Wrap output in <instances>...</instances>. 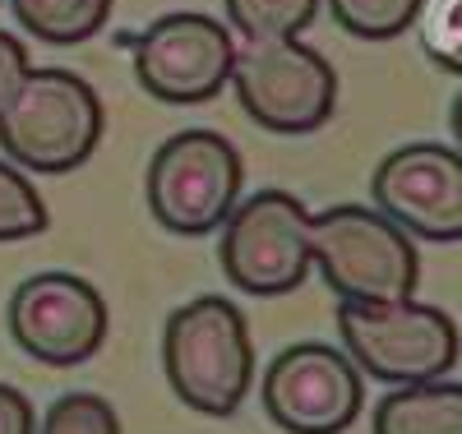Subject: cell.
I'll use <instances>...</instances> for the list:
<instances>
[{
	"mask_svg": "<svg viewBox=\"0 0 462 434\" xmlns=\"http://www.w3.org/2000/svg\"><path fill=\"white\" fill-rule=\"evenodd\" d=\"M231 88H236L250 121L273 134H310L337 106L333 65L296 37L236 47Z\"/></svg>",
	"mask_w": 462,
	"mask_h": 434,
	"instance_id": "7",
	"label": "cell"
},
{
	"mask_svg": "<svg viewBox=\"0 0 462 434\" xmlns=\"http://www.w3.org/2000/svg\"><path fill=\"white\" fill-rule=\"evenodd\" d=\"M0 434H37L32 402L10 383H0Z\"/></svg>",
	"mask_w": 462,
	"mask_h": 434,
	"instance_id": "20",
	"label": "cell"
},
{
	"mask_svg": "<svg viewBox=\"0 0 462 434\" xmlns=\"http://www.w3.org/2000/svg\"><path fill=\"white\" fill-rule=\"evenodd\" d=\"M37 434H121V416L97 392H65L47 407Z\"/></svg>",
	"mask_w": 462,
	"mask_h": 434,
	"instance_id": "17",
	"label": "cell"
},
{
	"mask_svg": "<svg viewBox=\"0 0 462 434\" xmlns=\"http://www.w3.org/2000/svg\"><path fill=\"white\" fill-rule=\"evenodd\" d=\"M448 125H453V139H457V148H462V93L453 97V111H448Z\"/></svg>",
	"mask_w": 462,
	"mask_h": 434,
	"instance_id": "21",
	"label": "cell"
},
{
	"mask_svg": "<svg viewBox=\"0 0 462 434\" xmlns=\"http://www.w3.org/2000/svg\"><path fill=\"white\" fill-rule=\"evenodd\" d=\"M259 398L268 420L287 434H342L365 407V383L346 351L328 342H296L268 361Z\"/></svg>",
	"mask_w": 462,
	"mask_h": 434,
	"instance_id": "9",
	"label": "cell"
},
{
	"mask_svg": "<svg viewBox=\"0 0 462 434\" xmlns=\"http://www.w3.org/2000/svg\"><path fill=\"white\" fill-rule=\"evenodd\" d=\"M374 434H462V383L426 379V383H402L383 392L374 420Z\"/></svg>",
	"mask_w": 462,
	"mask_h": 434,
	"instance_id": "12",
	"label": "cell"
},
{
	"mask_svg": "<svg viewBox=\"0 0 462 434\" xmlns=\"http://www.w3.org/2000/svg\"><path fill=\"white\" fill-rule=\"evenodd\" d=\"M102 97L74 69H28L10 106L0 111V152L19 171L65 176L102 143Z\"/></svg>",
	"mask_w": 462,
	"mask_h": 434,
	"instance_id": "2",
	"label": "cell"
},
{
	"mask_svg": "<svg viewBox=\"0 0 462 434\" xmlns=\"http://www.w3.org/2000/svg\"><path fill=\"white\" fill-rule=\"evenodd\" d=\"M106 300L88 278L74 272H32L10 296V337L42 365H84L106 342Z\"/></svg>",
	"mask_w": 462,
	"mask_h": 434,
	"instance_id": "10",
	"label": "cell"
},
{
	"mask_svg": "<svg viewBox=\"0 0 462 434\" xmlns=\"http://www.w3.org/2000/svg\"><path fill=\"white\" fill-rule=\"evenodd\" d=\"M310 263H319L328 291L352 305L411 300L420 282L416 241L370 204L310 213Z\"/></svg>",
	"mask_w": 462,
	"mask_h": 434,
	"instance_id": "3",
	"label": "cell"
},
{
	"mask_svg": "<svg viewBox=\"0 0 462 434\" xmlns=\"http://www.w3.org/2000/svg\"><path fill=\"white\" fill-rule=\"evenodd\" d=\"M420 5L426 0H328L337 28H346L361 42H389V37L407 32Z\"/></svg>",
	"mask_w": 462,
	"mask_h": 434,
	"instance_id": "15",
	"label": "cell"
},
{
	"mask_svg": "<svg viewBox=\"0 0 462 434\" xmlns=\"http://www.w3.org/2000/svg\"><path fill=\"white\" fill-rule=\"evenodd\" d=\"M374 208L411 241H462V152L444 143H402L370 176Z\"/></svg>",
	"mask_w": 462,
	"mask_h": 434,
	"instance_id": "11",
	"label": "cell"
},
{
	"mask_svg": "<svg viewBox=\"0 0 462 434\" xmlns=\"http://www.w3.org/2000/svg\"><path fill=\"white\" fill-rule=\"evenodd\" d=\"M226 282L245 296H287L310 272V208L287 189H259L231 208L217 245Z\"/></svg>",
	"mask_w": 462,
	"mask_h": 434,
	"instance_id": "6",
	"label": "cell"
},
{
	"mask_svg": "<svg viewBox=\"0 0 462 434\" xmlns=\"http://www.w3.org/2000/svg\"><path fill=\"white\" fill-rule=\"evenodd\" d=\"M47 231V204L32 180L0 157V241H28Z\"/></svg>",
	"mask_w": 462,
	"mask_h": 434,
	"instance_id": "16",
	"label": "cell"
},
{
	"mask_svg": "<svg viewBox=\"0 0 462 434\" xmlns=\"http://www.w3.org/2000/svg\"><path fill=\"white\" fill-rule=\"evenodd\" d=\"M416 19H420V47H426V56L439 69L462 74V0H426Z\"/></svg>",
	"mask_w": 462,
	"mask_h": 434,
	"instance_id": "18",
	"label": "cell"
},
{
	"mask_svg": "<svg viewBox=\"0 0 462 434\" xmlns=\"http://www.w3.org/2000/svg\"><path fill=\"white\" fill-rule=\"evenodd\" d=\"M226 19L245 42H282L300 37L319 14V0H222Z\"/></svg>",
	"mask_w": 462,
	"mask_h": 434,
	"instance_id": "14",
	"label": "cell"
},
{
	"mask_svg": "<svg viewBox=\"0 0 462 434\" xmlns=\"http://www.w3.org/2000/svg\"><path fill=\"white\" fill-rule=\"evenodd\" d=\"M28 69H32V65H28V47L19 42L14 32L0 28V111L10 106V97L19 93V84L28 78Z\"/></svg>",
	"mask_w": 462,
	"mask_h": 434,
	"instance_id": "19",
	"label": "cell"
},
{
	"mask_svg": "<svg viewBox=\"0 0 462 434\" xmlns=\"http://www.w3.org/2000/svg\"><path fill=\"white\" fill-rule=\"evenodd\" d=\"M162 370L171 392L199 416H231L254 383L245 314L222 296H195L162 328Z\"/></svg>",
	"mask_w": 462,
	"mask_h": 434,
	"instance_id": "1",
	"label": "cell"
},
{
	"mask_svg": "<svg viewBox=\"0 0 462 434\" xmlns=\"http://www.w3.org/2000/svg\"><path fill=\"white\" fill-rule=\"evenodd\" d=\"M337 337L361 374L393 388L444 379L457 365V324L426 300H337Z\"/></svg>",
	"mask_w": 462,
	"mask_h": 434,
	"instance_id": "4",
	"label": "cell"
},
{
	"mask_svg": "<svg viewBox=\"0 0 462 434\" xmlns=\"http://www.w3.org/2000/svg\"><path fill=\"white\" fill-rule=\"evenodd\" d=\"M231 65H236V37L222 19L199 10L162 14L134 37L139 88L167 106L213 102L231 84Z\"/></svg>",
	"mask_w": 462,
	"mask_h": 434,
	"instance_id": "8",
	"label": "cell"
},
{
	"mask_svg": "<svg viewBox=\"0 0 462 434\" xmlns=\"http://www.w3.org/2000/svg\"><path fill=\"white\" fill-rule=\"evenodd\" d=\"M241 152L217 130H180L148 162V213L176 235H208L241 204Z\"/></svg>",
	"mask_w": 462,
	"mask_h": 434,
	"instance_id": "5",
	"label": "cell"
},
{
	"mask_svg": "<svg viewBox=\"0 0 462 434\" xmlns=\"http://www.w3.org/2000/svg\"><path fill=\"white\" fill-rule=\"evenodd\" d=\"M111 5L116 0H10L23 32H32L37 42H51V47L88 42L111 19Z\"/></svg>",
	"mask_w": 462,
	"mask_h": 434,
	"instance_id": "13",
	"label": "cell"
}]
</instances>
